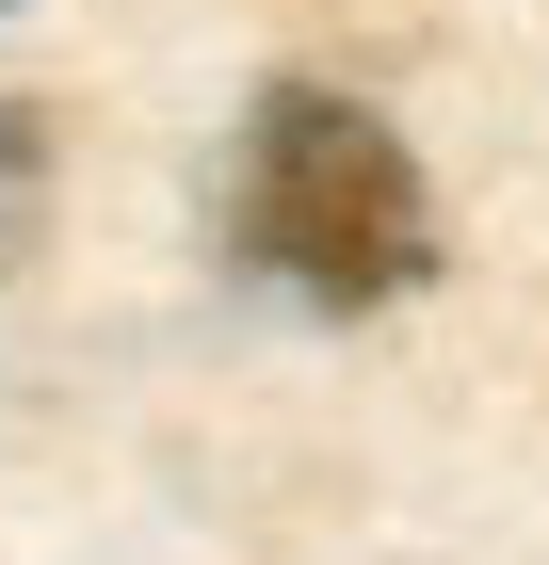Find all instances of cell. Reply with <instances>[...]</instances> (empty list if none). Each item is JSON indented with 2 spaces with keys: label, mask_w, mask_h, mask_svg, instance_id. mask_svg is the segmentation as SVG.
Wrapping results in <instances>:
<instances>
[{
  "label": "cell",
  "mask_w": 549,
  "mask_h": 565,
  "mask_svg": "<svg viewBox=\"0 0 549 565\" xmlns=\"http://www.w3.org/2000/svg\"><path fill=\"white\" fill-rule=\"evenodd\" d=\"M33 226H49V114L0 97V275L33 259Z\"/></svg>",
  "instance_id": "2"
},
{
  "label": "cell",
  "mask_w": 549,
  "mask_h": 565,
  "mask_svg": "<svg viewBox=\"0 0 549 565\" xmlns=\"http://www.w3.org/2000/svg\"><path fill=\"white\" fill-rule=\"evenodd\" d=\"M243 259L292 275L307 307H404L436 275V194L372 97L275 82L243 130Z\"/></svg>",
  "instance_id": "1"
}]
</instances>
